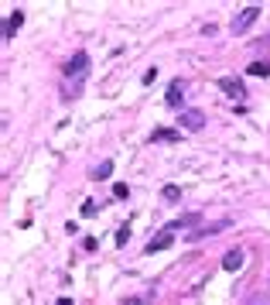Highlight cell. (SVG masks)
<instances>
[{
  "mask_svg": "<svg viewBox=\"0 0 270 305\" xmlns=\"http://www.w3.org/2000/svg\"><path fill=\"white\" fill-rule=\"evenodd\" d=\"M256 18H260V7H256V4H250V7H243V11L232 18L229 31H232V35H246V31L253 28V21H256Z\"/></svg>",
  "mask_w": 270,
  "mask_h": 305,
  "instance_id": "obj_1",
  "label": "cell"
},
{
  "mask_svg": "<svg viewBox=\"0 0 270 305\" xmlns=\"http://www.w3.org/2000/svg\"><path fill=\"white\" fill-rule=\"evenodd\" d=\"M86 72H89V55H86V52H76V55L65 62V79H76L79 82Z\"/></svg>",
  "mask_w": 270,
  "mask_h": 305,
  "instance_id": "obj_2",
  "label": "cell"
},
{
  "mask_svg": "<svg viewBox=\"0 0 270 305\" xmlns=\"http://www.w3.org/2000/svg\"><path fill=\"white\" fill-rule=\"evenodd\" d=\"M178 124H181V127H185V131H202V127H205V114H202V110H181V117H178Z\"/></svg>",
  "mask_w": 270,
  "mask_h": 305,
  "instance_id": "obj_3",
  "label": "cell"
},
{
  "mask_svg": "<svg viewBox=\"0 0 270 305\" xmlns=\"http://www.w3.org/2000/svg\"><path fill=\"white\" fill-rule=\"evenodd\" d=\"M219 86H222V93L232 96V99H243V96H246V86H243L236 76H222L219 79Z\"/></svg>",
  "mask_w": 270,
  "mask_h": 305,
  "instance_id": "obj_4",
  "label": "cell"
},
{
  "mask_svg": "<svg viewBox=\"0 0 270 305\" xmlns=\"http://www.w3.org/2000/svg\"><path fill=\"white\" fill-rule=\"evenodd\" d=\"M229 227V220H219V223H209V227H198V230H192L188 233V240H202V237H215V233H222V230Z\"/></svg>",
  "mask_w": 270,
  "mask_h": 305,
  "instance_id": "obj_5",
  "label": "cell"
},
{
  "mask_svg": "<svg viewBox=\"0 0 270 305\" xmlns=\"http://www.w3.org/2000/svg\"><path fill=\"white\" fill-rule=\"evenodd\" d=\"M181 99H185V79H171L164 103H168V107H181Z\"/></svg>",
  "mask_w": 270,
  "mask_h": 305,
  "instance_id": "obj_6",
  "label": "cell"
},
{
  "mask_svg": "<svg viewBox=\"0 0 270 305\" xmlns=\"http://www.w3.org/2000/svg\"><path fill=\"white\" fill-rule=\"evenodd\" d=\"M188 227H202V216L198 213H188V216H178V220H171L164 230H171V233H178V230H188Z\"/></svg>",
  "mask_w": 270,
  "mask_h": 305,
  "instance_id": "obj_7",
  "label": "cell"
},
{
  "mask_svg": "<svg viewBox=\"0 0 270 305\" xmlns=\"http://www.w3.org/2000/svg\"><path fill=\"white\" fill-rule=\"evenodd\" d=\"M243 264H246V254H243L239 247H236V250H226V254H222V267H226V271H239Z\"/></svg>",
  "mask_w": 270,
  "mask_h": 305,
  "instance_id": "obj_8",
  "label": "cell"
},
{
  "mask_svg": "<svg viewBox=\"0 0 270 305\" xmlns=\"http://www.w3.org/2000/svg\"><path fill=\"white\" fill-rule=\"evenodd\" d=\"M171 240H174V233H171V230H161L157 237H151V244H147V254H157V250L171 247Z\"/></svg>",
  "mask_w": 270,
  "mask_h": 305,
  "instance_id": "obj_9",
  "label": "cell"
},
{
  "mask_svg": "<svg viewBox=\"0 0 270 305\" xmlns=\"http://www.w3.org/2000/svg\"><path fill=\"white\" fill-rule=\"evenodd\" d=\"M21 24H24V14H21V11H14V14H11V21L4 24V41H7V38H14V31H18Z\"/></svg>",
  "mask_w": 270,
  "mask_h": 305,
  "instance_id": "obj_10",
  "label": "cell"
},
{
  "mask_svg": "<svg viewBox=\"0 0 270 305\" xmlns=\"http://www.w3.org/2000/svg\"><path fill=\"white\" fill-rule=\"evenodd\" d=\"M154 141H168V144H174V141H181V131H171V127H157V131H154Z\"/></svg>",
  "mask_w": 270,
  "mask_h": 305,
  "instance_id": "obj_11",
  "label": "cell"
},
{
  "mask_svg": "<svg viewBox=\"0 0 270 305\" xmlns=\"http://www.w3.org/2000/svg\"><path fill=\"white\" fill-rule=\"evenodd\" d=\"M110 172H113V161H99L96 168H93V175H89V178H96V182H103V178H110Z\"/></svg>",
  "mask_w": 270,
  "mask_h": 305,
  "instance_id": "obj_12",
  "label": "cell"
},
{
  "mask_svg": "<svg viewBox=\"0 0 270 305\" xmlns=\"http://www.w3.org/2000/svg\"><path fill=\"white\" fill-rule=\"evenodd\" d=\"M250 76H270V62H250Z\"/></svg>",
  "mask_w": 270,
  "mask_h": 305,
  "instance_id": "obj_13",
  "label": "cell"
},
{
  "mask_svg": "<svg viewBox=\"0 0 270 305\" xmlns=\"http://www.w3.org/2000/svg\"><path fill=\"white\" fill-rule=\"evenodd\" d=\"M161 195H164L168 202H178V199H181V189H178V185H164V189H161Z\"/></svg>",
  "mask_w": 270,
  "mask_h": 305,
  "instance_id": "obj_14",
  "label": "cell"
},
{
  "mask_svg": "<svg viewBox=\"0 0 270 305\" xmlns=\"http://www.w3.org/2000/svg\"><path fill=\"white\" fill-rule=\"evenodd\" d=\"M243 305H270V295H263V291H256V295H250Z\"/></svg>",
  "mask_w": 270,
  "mask_h": 305,
  "instance_id": "obj_15",
  "label": "cell"
},
{
  "mask_svg": "<svg viewBox=\"0 0 270 305\" xmlns=\"http://www.w3.org/2000/svg\"><path fill=\"white\" fill-rule=\"evenodd\" d=\"M113 195H116V199H127V195H130L127 182H116V185H113Z\"/></svg>",
  "mask_w": 270,
  "mask_h": 305,
  "instance_id": "obj_16",
  "label": "cell"
},
{
  "mask_svg": "<svg viewBox=\"0 0 270 305\" xmlns=\"http://www.w3.org/2000/svg\"><path fill=\"white\" fill-rule=\"evenodd\" d=\"M127 240H130V230L120 227V230H116V244H127Z\"/></svg>",
  "mask_w": 270,
  "mask_h": 305,
  "instance_id": "obj_17",
  "label": "cell"
},
{
  "mask_svg": "<svg viewBox=\"0 0 270 305\" xmlns=\"http://www.w3.org/2000/svg\"><path fill=\"white\" fill-rule=\"evenodd\" d=\"M82 216H96V202H82Z\"/></svg>",
  "mask_w": 270,
  "mask_h": 305,
  "instance_id": "obj_18",
  "label": "cell"
},
{
  "mask_svg": "<svg viewBox=\"0 0 270 305\" xmlns=\"http://www.w3.org/2000/svg\"><path fill=\"white\" fill-rule=\"evenodd\" d=\"M154 79H157V69H147V72H144V86H151Z\"/></svg>",
  "mask_w": 270,
  "mask_h": 305,
  "instance_id": "obj_19",
  "label": "cell"
},
{
  "mask_svg": "<svg viewBox=\"0 0 270 305\" xmlns=\"http://www.w3.org/2000/svg\"><path fill=\"white\" fill-rule=\"evenodd\" d=\"M123 305H144V302H140V298H127Z\"/></svg>",
  "mask_w": 270,
  "mask_h": 305,
  "instance_id": "obj_20",
  "label": "cell"
},
{
  "mask_svg": "<svg viewBox=\"0 0 270 305\" xmlns=\"http://www.w3.org/2000/svg\"><path fill=\"white\" fill-rule=\"evenodd\" d=\"M58 305H72V298H58Z\"/></svg>",
  "mask_w": 270,
  "mask_h": 305,
  "instance_id": "obj_21",
  "label": "cell"
}]
</instances>
